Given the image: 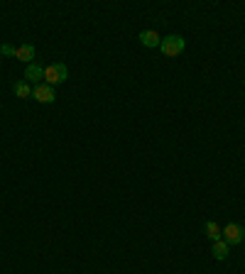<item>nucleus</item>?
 <instances>
[{
    "label": "nucleus",
    "mask_w": 245,
    "mask_h": 274,
    "mask_svg": "<svg viewBox=\"0 0 245 274\" xmlns=\"http://www.w3.org/2000/svg\"><path fill=\"white\" fill-rule=\"evenodd\" d=\"M42 78H45V69H42V66L30 64L25 69V81H27V83H39Z\"/></svg>",
    "instance_id": "5"
},
{
    "label": "nucleus",
    "mask_w": 245,
    "mask_h": 274,
    "mask_svg": "<svg viewBox=\"0 0 245 274\" xmlns=\"http://www.w3.org/2000/svg\"><path fill=\"white\" fill-rule=\"evenodd\" d=\"M140 42L152 49V47H159V44H162V37H159L155 30H142V32H140Z\"/></svg>",
    "instance_id": "6"
},
{
    "label": "nucleus",
    "mask_w": 245,
    "mask_h": 274,
    "mask_svg": "<svg viewBox=\"0 0 245 274\" xmlns=\"http://www.w3.org/2000/svg\"><path fill=\"white\" fill-rule=\"evenodd\" d=\"M67 78H69V69L62 64V61L45 66V83H49V86H56V83H64Z\"/></svg>",
    "instance_id": "2"
},
{
    "label": "nucleus",
    "mask_w": 245,
    "mask_h": 274,
    "mask_svg": "<svg viewBox=\"0 0 245 274\" xmlns=\"http://www.w3.org/2000/svg\"><path fill=\"white\" fill-rule=\"evenodd\" d=\"M206 235H209V238H211L213 242L223 240V230H221V225H218V223H213V220H209V223H206Z\"/></svg>",
    "instance_id": "9"
},
{
    "label": "nucleus",
    "mask_w": 245,
    "mask_h": 274,
    "mask_svg": "<svg viewBox=\"0 0 245 274\" xmlns=\"http://www.w3.org/2000/svg\"><path fill=\"white\" fill-rule=\"evenodd\" d=\"M223 240L228 242V245H240V242L245 240L243 225H238V223H228V225L223 228Z\"/></svg>",
    "instance_id": "3"
},
{
    "label": "nucleus",
    "mask_w": 245,
    "mask_h": 274,
    "mask_svg": "<svg viewBox=\"0 0 245 274\" xmlns=\"http://www.w3.org/2000/svg\"><path fill=\"white\" fill-rule=\"evenodd\" d=\"M32 98L34 100H39V103H54L56 96H54V88L49 86V83H37V86L32 88Z\"/></svg>",
    "instance_id": "4"
},
{
    "label": "nucleus",
    "mask_w": 245,
    "mask_h": 274,
    "mask_svg": "<svg viewBox=\"0 0 245 274\" xmlns=\"http://www.w3.org/2000/svg\"><path fill=\"white\" fill-rule=\"evenodd\" d=\"M228 247H231V245H228V242L226 240H218V242H213V257H216V260H228Z\"/></svg>",
    "instance_id": "8"
},
{
    "label": "nucleus",
    "mask_w": 245,
    "mask_h": 274,
    "mask_svg": "<svg viewBox=\"0 0 245 274\" xmlns=\"http://www.w3.org/2000/svg\"><path fill=\"white\" fill-rule=\"evenodd\" d=\"M15 59L25 61L27 66L34 64V47H32V44H23V47H17V54H15Z\"/></svg>",
    "instance_id": "7"
},
{
    "label": "nucleus",
    "mask_w": 245,
    "mask_h": 274,
    "mask_svg": "<svg viewBox=\"0 0 245 274\" xmlns=\"http://www.w3.org/2000/svg\"><path fill=\"white\" fill-rule=\"evenodd\" d=\"M0 54L3 56H15L17 54V47H12V44H8V42L0 44Z\"/></svg>",
    "instance_id": "11"
},
{
    "label": "nucleus",
    "mask_w": 245,
    "mask_h": 274,
    "mask_svg": "<svg viewBox=\"0 0 245 274\" xmlns=\"http://www.w3.org/2000/svg\"><path fill=\"white\" fill-rule=\"evenodd\" d=\"M15 96H17V98H30V96H32V88H30V83H27V81H17V83H15Z\"/></svg>",
    "instance_id": "10"
},
{
    "label": "nucleus",
    "mask_w": 245,
    "mask_h": 274,
    "mask_svg": "<svg viewBox=\"0 0 245 274\" xmlns=\"http://www.w3.org/2000/svg\"><path fill=\"white\" fill-rule=\"evenodd\" d=\"M184 47H187V42L181 34H167V37H162V44H159L165 56H179L184 52Z\"/></svg>",
    "instance_id": "1"
}]
</instances>
